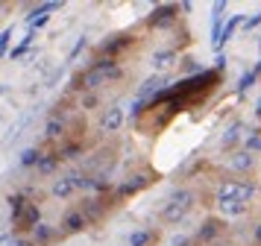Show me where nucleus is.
<instances>
[{
    "instance_id": "nucleus-1",
    "label": "nucleus",
    "mask_w": 261,
    "mask_h": 246,
    "mask_svg": "<svg viewBox=\"0 0 261 246\" xmlns=\"http://www.w3.org/2000/svg\"><path fill=\"white\" fill-rule=\"evenodd\" d=\"M194 202H197V194L194 190H173L170 199H167V205L162 208V223H179L185 220V214L194 208Z\"/></svg>"
},
{
    "instance_id": "nucleus-2",
    "label": "nucleus",
    "mask_w": 261,
    "mask_h": 246,
    "mask_svg": "<svg viewBox=\"0 0 261 246\" xmlns=\"http://www.w3.org/2000/svg\"><path fill=\"white\" fill-rule=\"evenodd\" d=\"M176 15H179V6L173 3H165V6H155L150 15H147V30H162V26H170V23H176Z\"/></svg>"
},
{
    "instance_id": "nucleus-3",
    "label": "nucleus",
    "mask_w": 261,
    "mask_h": 246,
    "mask_svg": "<svg viewBox=\"0 0 261 246\" xmlns=\"http://www.w3.org/2000/svg\"><path fill=\"white\" fill-rule=\"evenodd\" d=\"M65 234L59 232V226H50V223H38L36 229L30 232V240L33 246H53L56 240H62Z\"/></svg>"
},
{
    "instance_id": "nucleus-4",
    "label": "nucleus",
    "mask_w": 261,
    "mask_h": 246,
    "mask_svg": "<svg viewBox=\"0 0 261 246\" xmlns=\"http://www.w3.org/2000/svg\"><path fill=\"white\" fill-rule=\"evenodd\" d=\"M80 211H83V217L88 220V226H94V223H100L103 217H106L109 202L106 199H100V197H88V199H83Z\"/></svg>"
},
{
    "instance_id": "nucleus-5",
    "label": "nucleus",
    "mask_w": 261,
    "mask_h": 246,
    "mask_svg": "<svg viewBox=\"0 0 261 246\" xmlns=\"http://www.w3.org/2000/svg\"><path fill=\"white\" fill-rule=\"evenodd\" d=\"M153 185V173H135L129 176V182H123V185H118V194L115 197L123 199V197H135L138 190H144V187Z\"/></svg>"
},
{
    "instance_id": "nucleus-6",
    "label": "nucleus",
    "mask_w": 261,
    "mask_h": 246,
    "mask_svg": "<svg viewBox=\"0 0 261 246\" xmlns=\"http://www.w3.org/2000/svg\"><path fill=\"white\" fill-rule=\"evenodd\" d=\"M88 229V220L83 217V211L80 208H73V211H68L65 217H62V223H59V232L68 237V234H80V232H85Z\"/></svg>"
},
{
    "instance_id": "nucleus-7",
    "label": "nucleus",
    "mask_w": 261,
    "mask_h": 246,
    "mask_svg": "<svg viewBox=\"0 0 261 246\" xmlns=\"http://www.w3.org/2000/svg\"><path fill=\"white\" fill-rule=\"evenodd\" d=\"M129 44H132L129 35H115V38H109V41H103V44L97 47V56H100V59L109 56V59H115V62H118V56H120V53H123Z\"/></svg>"
},
{
    "instance_id": "nucleus-8",
    "label": "nucleus",
    "mask_w": 261,
    "mask_h": 246,
    "mask_svg": "<svg viewBox=\"0 0 261 246\" xmlns=\"http://www.w3.org/2000/svg\"><path fill=\"white\" fill-rule=\"evenodd\" d=\"M220 232H223V220L208 217V220H205L200 229H197V234H194V243H214Z\"/></svg>"
},
{
    "instance_id": "nucleus-9",
    "label": "nucleus",
    "mask_w": 261,
    "mask_h": 246,
    "mask_svg": "<svg viewBox=\"0 0 261 246\" xmlns=\"http://www.w3.org/2000/svg\"><path fill=\"white\" fill-rule=\"evenodd\" d=\"M120 126H123V108H120V105L106 108V112H103V129H106V132H118Z\"/></svg>"
},
{
    "instance_id": "nucleus-10",
    "label": "nucleus",
    "mask_w": 261,
    "mask_h": 246,
    "mask_svg": "<svg viewBox=\"0 0 261 246\" xmlns=\"http://www.w3.org/2000/svg\"><path fill=\"white\" fill-rule=\"evenodd\" d=\"M50 190H53V197L68 199V197H73V194H76V185H73V179H71V176L65 173V176H59V179L53 182V187H50Z\"/></svg>"
},
{
    "instance_id": "nucleus-11",
    "label": "nucleus",
    "mask_w": 261,
    "mask_h": 246,
    "mask_svg": "<svg viewBox=\"0 0 261 246\" xmlns=\"http://www.w3.org/2000/svg\"><path fill=\"white\" fill-rule=\"evenodd\" d=\"M238 26H244V15H232V18L226 21V26L220 30V41L214 44V50H220V47H223L226 41H229V38H232V35L238 33Z\"/></svg>"
},
{
    "instance_id": "nucleus-12",
    "label": "nucleus",
    "mask_w": 261,
    "mask_h": 246,
    "mask_svg": "<svg viewBox=\"0 0 261 246\" xmlns=\"http://www.w3.org/2000/svg\"><path fill=\"white\" fill-rule=\"evenodd\" d=\"M56 170H59V155H56V152H44L41 161L36 164V173L38 176H53Z\"/></svg>"
},
{
    "instance_id": "nucleus-13",
    "label": "nucleus",
    "mask_w": 261,
    "mask_h": 246,
    "mask_svg": "<svg viewBox=\"0 0 261 246\" xmlns=\"http://www.w3.org/2000/svg\"><path fill=\"white\" fill-rule=\"evenodd\" d=\"M65 132H68V123H65V117H50L47 126H44V138H50V141L65 138Z\"/></svg>"
},
{
    "instance_id": "nucleus-14",
    "label": "nucleus",
    "mask_w": 261,
    "mask_h": 246,
    "mask_svg": "<svg viewBox=\"0 0 261 246\" xmlns=\"http://www.w3.org/2000/svg\"><path fill=\"white\" fill-rule=\"evenodd\" d=\"M179 59V53L173 50V47H167V50H155V56H153V68L155 70H165V68H170L173 62Z\"/></svg>"
},
{
    "instance_id": "nucleus-15",
    "label": "nucleus",
    "mask_w": 261,
    "mask_h": 246,
    "mask_svg": "<svg viewBox=\"0 0 261 246\" xmlns=\"http://www.w3.org/2000/svg\"><path fill=\"white\" fill-rule=\"evenodd\" d=\"M155 237H159V232H153V229H138L129 234V246H150Z\"/></svg>"
},
{
    "instance_id": "nucleus-16",
    "label": "nucleus",
    "mask_w": 261,
    "mask_h": 246,
    "mask_svg": "<svg viewBox=\"0 0 261 246\" xmlns=\"http://www.w3.org/2000/svg\"><path fill=\"white\" fill-rule=\"evenodd\" d=\"M33 199H27L24 194H9V208H12V220L18 217V214H24V208L30 205Z\"/></svg>"
},
{
    "instance_id": "nucleus-17",
    "label": "nucleus",
    "mask_w": 261,
    "mask_h": 246,
    "mask_svg": "<svg viewBox=\"0 0 261 246\" xmlns=\"http://www.w3.org/2000/svg\"><path fill=\"white\" fill-rule=\"evenodd\" d=\"M33 38H36V30H30V33L24 35V41H21V44L18 47H12V50H9V59H21V56H27V50H30V44H33Z\"/></svg>"
},
{
    "instance_id": "nucleus-18",
    "label": "nucleus",
    "mask_w": 261,
    "mask_h": 246,
    "mask_svg": "<svg viewBox=\"0 0 261 246\" xmlns=\"http://www.w3.org/2000/svg\"><path fill=\"white\" fill-rule=\"evenodd\" d=\"M41 155H44V152L38 150V147H30V150H24V152H21V167H36V164L41 161Z\"/></svg>"
},
{
    "instance_id": "nucleus-19",
    "label": "nucleus",
    "mask_w": 261,
    "mask_h": 246,
    "mask_svg": "<svg viewBox=\"0 0 261 246\" xmlns=\"http://www.w3.org/2000/svg\"><path fill=\"white\" fill-rule=\"evenodd\" d=\"M232 167H235V170H252V155H249V152L232 155Z\"/></svg>"
},
{
    "instance_id": "nucleus-20",
    "label": "nucleus",
    "mask_w": 261,
    "mask_h": 246,
    "mask_svg": "<svg viewBox=\"0 0 261 246\" xmlns=\"http://www.w3.org/2000/svg\"><path fill=\"white\" fill-rule=\"evenodd\" d=\"M80 152H83V144H62L59 150H56V155H59V161H62V158H73Z\"/></svg>"
},
{
    "instance_id": "nucleus-21",
    "label": "nucleus",
    "mask_w": 261,
    "mask_h": 246,
    "mask_svg": "<svg viewBox=\"0 0 261 246\" xmlns=\"http://www.w3.org/2000/svg\"><path fill=\"white\" fill-rule=\"evenodd\" d=\"M238 132H241V123H232V126L226 129V135H223V150H232L238 144Z\"/></svg>"
},
{
    "instance_id": "nucleus-22",
    "label": "nucleus",
    "mask_w": 261,
    "mask_h": 246,
    "mask_svg": "<svg viewBox=\"0 0 261 246\" xmlns=\"http://www.w3.org/2000/svg\"><path fill=\"white\" fill-rule=\"evenodd\" d=\"M56 9H62V3H41V6H36V9H33V15H30L27 21H36V18L47 15V12H56Z\"/></svg>"
},
{
    "instance_id": "nucleus-23",
    "label": "nucleus",
    "mask_w": 261,
    "mask_h": 246,
    "mask_svg": "<svg viewBox=\"0 0 261 246\" xmlns=\"http://www.w3.org/2000/svg\"><path fill=\"white\" fill-rule=\"evenodd\" d=\"M255 79H258V73H255V70H247V73L241 76V82L235 85V88H238V94H244V91L249 88V85H255Z\"/></svg>"
},
{
    "instance_id": "nucleus-24",
    "label": "nucleus",
    "mask_w": 261,
    "mask_h": 246,
    "mask_svg": "<svg viewBox=\"0 0 261 246\" xmlns=\"http://www.w3.org/2000/svg\"><path fill=\"white\" fill-rule=\"evenodd\" d=\"M244 147H247V152L252 155V152H261V135L255 132V135H249L247 141H244Z\"/></svg>"
},
{
    "instance_id": "nucleus-25",
    "label": "nucleus",
    "mask_w": 261,
    "mask_h": 246,
    "mask_svg": "<svg viewBox=\"0 0 261 246\" xmlns=\"http://www.w3.org/2000/svg\"><path fill=\"white\" fill-rule=\"evenodd\" d=\"M249 208V202H241V199H235V202H229V205H223L226 214H244V211Z\"/></svg>"
},
{
    "instance_id": "nucleus-26",
    "label": "nucleus",
    "mask_w": 261,
    "mask_h": 246,
    "mask_svg": "<svg viewBox=\"0 0 261 246\" xmlns=\"http://www.w3.org/2000/svg\"><path fill=\"white\" fill-rule=\"evenodd\" d=\"M97 103H100V97H97L94 91H85L83 100H80V108H94Z\"/></svg>"
},
{
    "instance_id": "nucleus-27",
    "label": "nucleus",
    "mask_w": 261,
    "mask_h": 246,
    "mask_svg": "<svg viewBox=\"0 0 261 246\" xmlns=\"http://www.w3.org/2000/svg\"><path fill=\"white\" fill-rule=\"evenodd\" d=\"M182 70L185 73H191V76H197V73H202V68L194 62V59H182Z\"/></svg>"
},
{
    "instance_id": "nucleus-28",
    "label": "nucleus",
    "mask_w": 261,
    "mask_h": 246,
    "mask_svg": "<svg viewBox=\"0 0 261 246\" xmlns=\"http://www.w3.org/2000/svg\"><path fill=\"white\" fill-rule=\"evenodd\" d=\"M12 26H6V30H3V33H0V56H3V53H6V47H9V38H12Z\"/></svg>"
},
{
    "instance_id": "nucleus-29",
    "label": "nucleus",
    "mask_w": 261,
    "mask_h": 246,
    "mask_svg": "<svg viewBox=\"0 0 261 246\" xmlns=\"http://www.w3.org/2000/svg\"><path fill=\"white\" fill-rule=\"evenodd\" d=\"M85 47H88V38L83 35V38H80V41L73 44V50H71V56H68V62H73V59H76V56H80V53L85 50Z\"/></svg>"
},
{
    "instance_id": "nucleus-30",
    "label": "nucleus",
    "mask_w": 261,
    "mask_h": 246,
    "mask_svg": "<svg viewBox=\"0 0 261 246\" xmlns=\"http://www.w3.org/2000/svg\"><path fill=\"white\" fill-rule=\"evenodd\" d=\"M255 26H261V12H258V15H252L249 21H244V30H247V33H249V30H255Z\"/></svg>"
},
{
    "instance_id": "nucleus-31",
    "label": "nucleus",
    "mask_w": 261,
    "mask_h": 246,
    "mask_svg": "<svg viewBox=\"0 0 261 246\" xmlns=\"http://www.w3.org/2000/svg\"><path fill=\"white\" fill-rule=\"evenodd\" d=\"M252 243L261 246V223H255V226H252Z\"/></svg>"
},
{
    "instance_id": "nucleus-32",
    "label": "nucleus",
    "mask_w": 261,
    "mask_h": 246,
    "mask_svg": "<svg viewBox=\"0 0 261 246\" xmlns=\"http://www.w3.org/2000/svg\"><path fill=\"white\" fill-rule=\"evenodd\" d=\"M194 240L191 237H173V246H191Z\"/></svg>"
},
{
    "instance_id": "nucleus-33",
    "label": "nucleus",
    "mask_w": 261,
    "mask_h": 246,
    "mask_svg": "<svg viewBox=\"0 0 261 246\" xmlns=\"http://www.w3.org/2000/svg\"><path fill=\"white\" fill-rule=\"evenodd\" d=\"M223 65H226V56H217V59H214V70H223Z\"/></svg>"
},
{
    "instance_id": "nucleus-34",
    "label": "nucleus",
    "mask_w": 261,
    "mask_h": 246,
    "mask_svg": "<svg viewBox=\"0 0 261 246\" xmlns=\"http://www.w3.org/2000/svg\"><path fill=\"white\" fill-rule=\"evenodd\" d=\"M255 117L261 120V97H258V103H255Z\"/></svg>"
},
{
    "instance_id": "nucleus-35",
    "label": "nucleus",
    "mask_w": 261,
    "mask_h": 246,
    "mask_svg": "<svg viewBox=\"0 0 261 246\" xmlns=\"http://www.w3.org/2000/svg\"><path fill=\"white\" fill-rule=\"evenodd\" d=\"M252 70H255V73H261V62H258V65H255V68H252Z\"/></svg>"
},
{
    "instance_id": "nucleus-36",
    "label": "nucleus",
    "mask_w": 261,
    "mask_h": 246,
    "mask_svg": "<svg viewBox=\"0 0 261 246\" xmlns=\"http://www.w3.org/2000/svg\"><path fill=\"white\" fill-rule=\"evenodd\" d=\"M3 240H6V234H3V232H0V243H3Z\"/></svg>"
},
{
    "instance_id": "nucleus-37",
    "label": "nucleus",
    "mask_w": 261,
    "mask_h": 246,
    "mask_svg": "<svg viewBox=\"0 0 261 246\" xmlns=\"http://www.w3.org/2000/svg\"><path fill=\"white\" fill-rule=\"evenodd\" d=\"M0 9H3V3H0Z\"/></svg>"
}]
</instances>
